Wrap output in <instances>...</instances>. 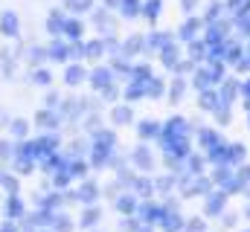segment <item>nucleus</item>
Segmentation results:
<instances>
[{"mask_svg":"<svg viewBox=\"0 0 250 232\" xmlns=\"http://www.w3.org/2000/svg\"><path fill=\"white\" fill-rule=\"evenodd\" d=\"M245 93H250V81H248V84H245Z\"/></svg>","mask_w":250,"mask_h":232,"instance_id":"nucleus-10","label":"nucleus"},{"mask_svg":"<svg viewBox=\"0 0 250 232\" xmlns=\"http://www.w3.org/2000/svg\"><path fill=\"white\" fill-rule=\"evenodd\" d=\"M224 227H236V215H227L224 218Z\"/></svg>","mask_w":250,"mask_h":232,"instance_id":"nucleus-9","label":"nucleus"},{"mask_svg":"<svg viewBox=\"0 0 250 232\" xmlns=\"http://www.w3.org/2000/svg\"><path fill=\"white\" fill-rule=\"evenodd\" d=\"M189 232H204V221L201 218H195V221H189V227H187Z\"/></svg>","mask_w":250,"mask_h":232,"instance_id":"nucleus-7","label":"nucleus"},{"mask_svg":"<svg viewBox=\"0 0 250 232\" xmlns=\"http://www.w3.org/2000/svg\"><path fill=\"white\" fill-rule=\"evenodd\" d=\"M160 224H163V230H166V232H178L181 227H184V221H181V215H178V212H166Z\"/></svg>","mask_w":250,"mask_h":232,"instance_id":"nucleus-2","label":"nucleus"},{"mask_svg":"<svg viewBox=\"0 0 250 232\" xmlns=\"http://www.w3.org/2000/svg\"><path fill=\"white\" fill-rule=\"evenodd\" d=\"M224 203H227V194H224V192H218V194H209V200H207V215H221Z\"/></svg>","mask_w":250,"mask_h":232,"instance_id":"nucleus-1","label":"nucleus"},{"mask_svg":"<svg viewBox=\"0 0 250 232\" xmlns=\"http://www.w3.org/2000/svg\"><path fill=\"white\" fill-rule=\"evenodd\" d=\"M163 215H166V209H160V206H154V203H146V206H143V218H146V221H163Z\"/></svg>","mask_w":250,"mask_h":232,"instance_id":"nucleus-3","label":"nucleus"},{"mask_svg":"<svg viewBox=\"0 0 250 232\" xmlns=\"http://www.w3.org/2000/svg\"><path fill=\"white\" fill-rule=\"evenodd\" d=\"M201 105H204V108H215V93L204 90V99H201Z\"/></svg>","mask_w":250,"mask_h":232,"instance_id":"nucleus-5","label":"nucleus"},{"mask_svg":"<svg viewBox=\"0 0 250 232\" xmlns=\"http://www.w3.org/2000/svg\"><path fill=\"white\" fill-rule=\"evenodd\" d=\"M239 26H242V32H245V35H250V18H242V20H239Z\"/></svg>","mask_w":250,"mask_h":232,"instance_id":"nucleus-8","label":"nucleus"},{"mask_svg":"<svg viewBox=\"0 0 250 232\" xmlns=\"http://www.w3.org/2000/svg\"><path fill=\"white\" fill-rule=\"evenodd\" d=\"M120 209H123L125 215H131L134 212V197H120Z\"/></svg>","mask_w":250,"mask_h":232,"instance_id":"nucleus-4","label":"nucleus"},{"mask_svg":"<svg viewBox=\"0 0 250 232\" xmlns=\"http://www.w3.org/2000/svg\"><path fill=\"white\" fill-rule=\"evenodd\" d=\"M157 9H160V3H157V0H148V6H146V15H148V18H154V15H157Z\"/></svg>","mask_w":250,"mask_h":232,"instance_id":"nucleus-6","label":"nucleus"}]
</instances>
